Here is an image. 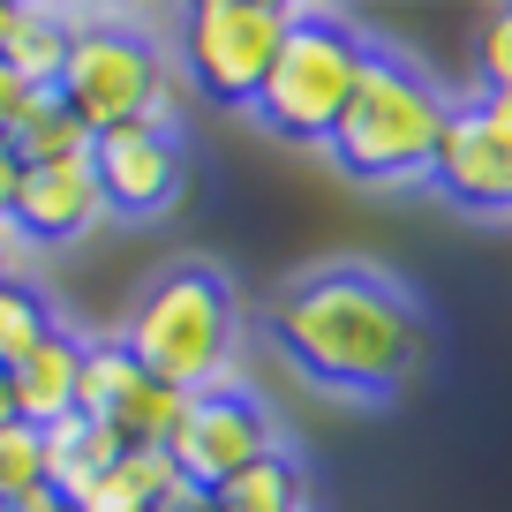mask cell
Returning a JSON list of instances; mask_svg holds the SVG:
<instances>
[{
  "mask_svg": "<svg viewBox=\"0 0 512 512\" xmlns=\"http://www.w3.org/2000/svg\"><path fill=\"white\" fill-rule=\"evenodd\" d=\"M482 106H490L497 121H512V83H505V91H482Z\"/></svg>",
  "mask_w": 512,
  "mask_h": 512,
  "instance_id": "4316f807",
  "label": "cell"
},
{
  "mask_svg": "<svg viewBox=\"0 0 512 512\" xmlns=\"http://www.w3.org/2000/svg\"><path fill=\"white\" fill-rule=\"evenodd\" d=\"M475 68H482V91H505L512 83V8H497L475 38Z\"/></svg>",
  "mask_w": 512,
  "mask_h": 512,
  "instance_id": "ffe728a7",
  "label": "cell"
},
{
  "mask_svg": "<svg viewBox=\"0 0 512 512\" xmlns=\"http://www.w3.org/2000/svg\"><path fill=\"white\" fill-rule=\"evenodd\" d=\"M16 189H23V159H16V144L0 136V226L16 219Z\"/></svg>",
  "mask_w": 512,
  "mask_h": 512,
  "instance_id": "7402d4cb",
  "label": "cell"
},
{
  "mask_svg": "<svg viewBox=\"0 0 512 512\" xmlns=\"http://www.w3.org/2000/svg\"><path fill=\"white\" fill-rule=\"evenodd\" d=\"M8 38H16V8L0 0V53H8Z\"/></svg>",
  "mask_w": 512,
  "mask_h": 512,
  "instance_id": "83f0119b",
  "label": "cell"
},
{
  "mask_svg": "<svg viewBox=\"0 0 512 512\" xmlns=\"http://www.w3.org/2000/svg\"><path fill=\"white\" fill-rule=\"evenodd\" d=\"M452 98L430 83V68H415L407 53H369L362 83H354V106L332 128V166L347 181L369 189H400V181H430V159L445 144Z\"/></svg>",
  "mask_w": 512,
  "mask_h": 512,
  "instance_id": "3957f363",
  "label": "cell"
},
{
  "mask_svg": "<svg viewBox=\"0 0 512 512\" xmlns=\"http://www.w3.org/2000/svg\"><path fill=\"white\" fill-rule=\"evenodd\" d=\"M369 38L354 31V23L339 16H317V8H294V31L287 46H279L272 61V83L256 91V121L272 128V136H287V144H332L339 113L354 106V83H362L369 68Z\"/></svg>",
  "mask_w": 512,
  "mask_h": 512,
  "instance_id": "277c9868",
  "label": "cell"
},
{
  "mask_svg": "<svg viewBox=\"0 0 512 512\" xmlns=\"http://www.w3.org/2000/svg\"><path fill=\"white\" fill-rule=\"evenodd\" d=\"M121 347L144 362V377H159L181 400L234 384L241 309H234L226 272H211V264H174V272H159L136 294V309H128Z\"/></svg>",
  "mask_w": 512,
  "mask_h": 512,
  "instance_id": "7a4b0ae2",
  "label": "cell"
},
{
  "mask_svg": "<svg viewBox=\"0 0 512 512\" xmlns=\"http://www.w3.org/2000/svg\"><path fill=\"white\" fill-rule=\"evenodd\" d=\"M181 392H166L159 377H144V362L121 347V339H91L83 354V392H76V415L106 422L128 452H166L174 445V422H181Z\"/></svg>",
  "mask_w": 512,
  "mask_h": 512,
  "instance_id": "ba28073f",
  "label": "cell"
},
{
  "mask_svg": "<svg viewBox=\"0 0 512 512\" xmlns=\"http://www.w3.org/2000/svg\"><path fill=\"white\" fill-rule=\"evenodd\" d=\"M23 249H31V241L16 234V219L0 226V287H8V279H23Z\"/></svg>",
  "mask_w": 512,
  "mask_h": 512,
  "instance_id": "cb8c5ba5",
  "label": "cell"
},
{
  "mask_svg": "<svg viewBox=\"0 0 512 512\" xmlns=\"http://www.w3.org/2000/svg\"><path fill=\"white\" fill-rule=\"evenodd\" d=\"M272 339L309 384L347 400H392L430 354L415 294L369 264H317L272 302Z\"/></svg>",
  "mask_w": 512,
  "mask_h": 512,
  "instance_id": "6da1fadb",
  "label": "cell"
},
{
  "mask_svg": "<svg viewBox=\"0 0 512 512\" xmlns=\"http://www.w3.org/2000/svg\"><path fill=\"white\" fill-rule=\"evenodd\" d=\"M264 452H279V430H272V415H264V400L241 392V384H219V392H196V400L181 407L166 460H174L181 482L219 490V482H234L241 467H256Z\"/></svg>",
  "mask_w": 512,
  "mask_h": 512,
  "instance_id": "52a82bcc",
  "label": "cell"
},
{
  "mask_svg": "<svg viewBox=\"0 0 512 512\" xmlns=\"http://www.w3.org/2000/svg\"><path fill=\"white\" fill-rule=\"evenodd\" d=\"M91 166H98V189H106V211H121V219H159V211L181 196V181H189L181 136L144 128V121L106 128L91 144Z\"/></svg>",
  "mask_w": 512,
  "mask_h": 512,
  "instance_id": "30bf717a",
  "label": "cell"
},
{
  "mask_svg": "<svg viewBox=\"0 0 512 512\" xmlns=\"http://www.w3.org/2000/svg\"><path fill=\"white\" fill-rule=\"evenodd\" d=\"M8 512H76L61 490H38V497H23V505H8Z\"/></svg>",
  "mask_w": 512,
  "mask_h": 512,
  "instance_id": "d4e9b609",
  "label": "cell"
},
{
  "mask_svg": "<svg viewBox=\"0 0 512 512\" xmlns=\"http://www.w3.org/2000/svg\"><path fill=\"white\" fill-rule=\"evenodd\" d=\"M219 512H309V467L287 445L264 452L234 482H219Z\"/></svg>",
  "mask_w": 512,
  "mask_h": 512,
  "instance_id": "9a60e30c",
  "label": "cell"
},
{
  "mask_svg": "<svg viewBox=\"0 0 512 512\" xmlns=\"http://www.w3.org/2000/svg\"><path fill=\"white\" fill-rule=\"evenodd\" d=\"M174 482H181V475H174V460H166V452H121V467H113V475L98 482L76 512H151Z\"/></svg>",
  "mask_w": 512,
  "mask_h": 512,
  "instance_id": "e0dca14e",
  "label": "cell"
},
{
  "mask_svg": "<svg viewBox=\"0 0 512 512\" xmlns=\"http://www.w3.org/2000/svg\"><path fill=\"white\" fill-rule=\"evenodd\" d=\"M38 437H46V490H61L68 505H83L128 452L121 437H113L106 422H91V415H68V422H53V430H38Z\"/></svg>",
  "mask_w": 512,
  "mask_h": 512,
  "instance_id": "4fadbf2b",
  "label": "cell"
},
{
  "mask_svg": "<svg viewBox=\"0 0 512 512\" xmlns=\"http://www.w3.org/2000/svg\"><path fill=\"white\" fill-rule=\"evenodd\" d=\"M68 46H76V16H68V8H16V38H8L0 61L16 68L31 91H61Z\"/></svg>",
  "mask_w": 512,
  "mask_h": 512,
  "instance_id": "5bb4252c",
  "label": "cell"
},
{
  "mask_svg": "<svg viewBox=\"0 0 512 512\" xmlns=\"http://www.w3.org/2000/svg\"><path fill=\"white\" fill-rule=\"evenodd\" d=\"M38 490H46V437L31 422H8L0 430V512L38 497Z\"/></svg>",
  "mask_w": 512,
  "mask_h": 512,
  "instance_id": "d6986e66",
  "label": "cell"
},
{
  "mask_svg": "<svg viewBox=\"0 0 512 512\" xmlns=\"http://www.w3.org/2000/svg\"><path fill=\"white\" fill-rule=\"evenodd\" d=\"M8 422H16V377L0 369V430H8Z\"/></svg>",
  "mask_w": 512,
  "mask_h": 512,
  "instance_id": "484cf974",
  "label": "cell"
},
{
  "mask_svg": "<svg viewBox=\"0 0 512 512\" xmlns=\"http://www.w3.org/2000/svg\"><path fill=\"white\" fill-rule=\"evenodd\" d=\"M430 189L452 211H475V219H512V121H497L482 98L452 106L445 144L430 159Z\"/></svg>",
  "mask_w": 512,
  "mask_h": 512,
  "instance_id": "9c48e42d",
  "label": "cell"
},
{
  "mask_svg": "<svg viewBox=\"0 0 512 512\" xmlns=\"http://www.w3.org/2000/svg\"><path fill=\"white\" fill-rule=\"evenodd\" d=\"M8 144H16V159H23V166H61V159H91L98 136L61 106V91H38V98H31V113L16 121V136H8Z\"/></svg>",
  "mask_w": 512,
  "mask_h": 512,
  "instance_id": "2e32d148",
  "label": "cell"
},
{
  "mask_svg": "<svg viewBox=\"0 0 512 512\" xmlns=\"http://www.w3.org/2000/svg\"><path fill=\"white\" fill-rule=\"evenodd\" d=\"M106 219V189H98L91 159H61V166H23L16 189V234L31 249H61V241H83Z\"/></svg>",
  "mask_w": 512,
  "mask_h": 512,
  "instance_id": "8fae6325",
  "label": "cell"
},
{
  "mask_svg": "<svg viewBox=\"0 0 512 512\" xmlns=\"http://www.w3.org/2000/svg\"><path fill=\"white\" fill-rule=\"evenodd\" d=\"M151 512H219V490H196V482H174Z\"/></svg>",
  "mask_w": 512,
  "mask_h": 512,
  "instance_id": "603a6c76",
  "label": "cell"
},
{
  "mask_svg": "<svg viewBox=\"0 0 512 512\" xmlns=\"http://www.w3.org/2000/svg\"><path fill=\"white\" fill-rule=\"evenodd\" d=\"M83 354H91V339L68 332V324H53V332L31 347V362L8 369V377H16V422H31V430H53V422L76 415Z\"/></svg>",
  "mask_w": 512,
  "mask_h": 512,
  "instance_id": "7c38bea8",
  "label": "cell"
},
{
  "mask_svg": "<svg viewBox=\"0 0 512 512\" xmlns=\"http://www.w3.org/2000/svg\"><path fill=\"white\" fill-rule=\"evenodd\" d=\"M53 309H46V294L31 287V279H8L0 287V369H16V362H31V347L53 332Z\"/></svg>",
  "mask_w": 512,
  "mask_h": 512,
  "instance_id": "ac0fdd59",
  "label": "cell"
},
{
  "mask_svg": "<svg viewBox=\"0 0 512 512\" xmlns=\"http://www.w3.org/2000/svg\"><path fill=\"white\" fill-rule=\"evenodd\" d=\"M31 98H38V91H31V83H23L8 61H0V136H16V121L31 113Z\"/></svg>",
  "mask_w": 512,
  "mask_h": 512,
  "instance_id": "44dd1931",
  "label": "cell"
},
{
  "mask_svg": "<svg viewBox=\"0 0 512 512\" xmlns=\"http://www.w3.org/2000/svg\"><path fill=\"white\" fill-rule=\"evenodd\" d=\"M287 31H294V8H272V0H196L181 16V76L211 106L249 113L256 91L272 83Z\"/></svg>",
  "mask_w": 512,
  "mask_h": 512,
  "instance_id": "8992f818",
  "label": "cell"
},
{
  "mask_svg": "<svg viewBox=\"0 0 512 512\" xmlns=\"http://www.w3.org/2000/svg\"><path fill=\"white\" fill-rule=\"evenodd\" d=\"M68 16H76V46H68V68H61V106L91 136L144 121L159 106V91H174L166 53L128 16H106V8H68Z\"/></svg>",
  "mask_w": 512,
  "mask_h": 512,
  "instance_id": "5b68a950",
  "label": "cell"
}]
</instances>
